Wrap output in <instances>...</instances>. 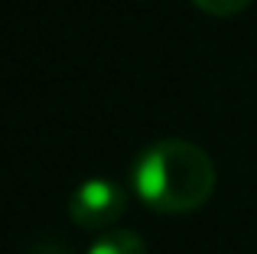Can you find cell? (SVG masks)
Listing matches in <instances>:
<instances>
[{
    "label": "cell",
    "mask_w": 257,
    "mask_h": 254,
    "mask_svg": "<svg viewBox=\"0 0 257 254\" xmlns=\"http://www.w3.org/2000/svg\"><path fill=\"white\" fill-rule=\"evenodd\" d=\"M215 163L189 140H157L131 163V189L150 212H195L215 192Z\"/></svg>",
    "instance_id": "1"
},
{
    "label": "cell",
    "mask_w": 257,
    "mask_h": 254,
    "mask_svg": "<svg viewBox=\"0 0 257 254\" xmlns=\"http://www.w3.org/2000/svg\"><path fill=\"white\" fill-rule=\"evenodd\" d=\"M127 209V189L114 179L104 176H91L85 183L75 186L69 199V218L85 231H107Z\"/></svg>",
    "instance_id": "2"
},
{
    "label": "cell",
    "mask_w": 257,
    "mask_h": 254,
    "mask_svg": "<svg viewBox=\"0 0 257 254\" xmlns=\"http://www.w3.org/2000/svg\"><path fill=\"white\" fill-rule=\"evenodd\" d=\"M85 254H147V244L140 235L124 228H107L101 235H94V241L88 244Z\"/></svg>",
    "instance_id": "3"
},
{
    "label": "cell",
    "mask_w": 257,
    "mask_h": 254,
    "mask_svg": "<svg viewBox=\"0 0 257 254\" xmlns=\"http://www.w3.org/2000/svg\"><path fill=\"white\" fill-rule=\"evenodd\" d=\"M195 7H199L202 13H208V17H234V13H241L251 0H192Z\"/></svg>",
    "instance_id": "4"
},
{
    "label": "cell",
    "mask_w": 257,
    "mask_h": 254,
    "mask_svg": "<svg viewBox=\"0 0 257 254\" xmlns=\"http://www.w3.org/2000/svg\"><path fill=\"white\" fill-rule=\"evenodd\" d=\"M30 254H69V251H65L62 244H36Z\"/></svg>",
    "instance_id": "5"
}]
</instances>
